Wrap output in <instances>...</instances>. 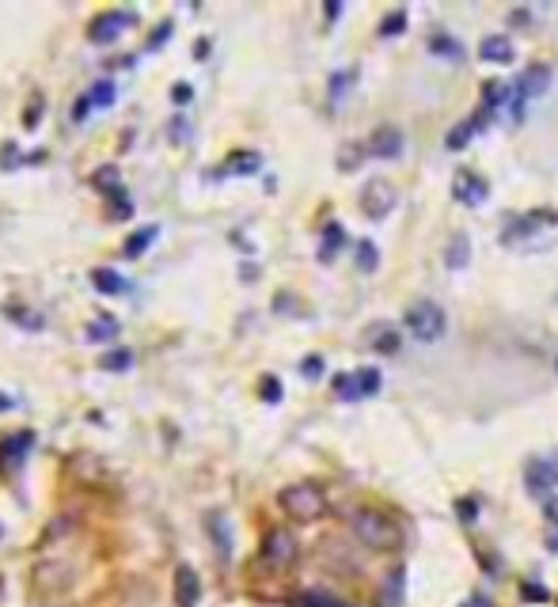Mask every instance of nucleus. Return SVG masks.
Segmentation results:
<instances>
[{"label":"nucleus","instance_id":"f257e3e1","mask_svg":"<svg viewBox=\"0 0 558 607\" xmlns=\"http://www.w3.org/2000/svg\"><path fill=\"white\" fill-rule=\"evenodd\" d=\"M353 535H358L365 547H380V551L403 547V528H399L388 513H380V508H358V513H353Z\"/></svg>","mask_w":558,"mask_h":607},{"label":"nucleus","instance_id":"f03ea898","mask_svg":"<svg viewBox=\"0 0 558 607\" xmlns=\"http://www.w3.org/2000/svg\"><path fill=\"white\" fill-rule=\"evenodd\" d=\"M403 327L411 330V338H418V342H437V338H445V330H448V316L441 304L418 300L406 308Z\"/></svg>","mask_w":558,"mask_h":607},{"label":"nucleus","instance_id":"7ed1b4c3","mask_svg":"<svg viewBox=\"0 0 558 607\" xmlns=\"http://www.w3.org/2000/svg\"><path fill=\"white\" fill-rule=\"evenodd\" d=\"M281 508L297 521H316V516L327 513V497L316 482H297V486L281 490Z\"/></svg>","mask_w":558,"mask_h":607},{"label":"nucleus","instance_id":"20e7f679","mask_svg":"<svg viewBox=\"0 0 558 607\" xmlns=\"http://www.w3.org/2000/svg\"><path fill=\"white\" fill-rule=\"evenodd\" d=\"M300 547H297V535L286 532V528H273L266 532V543H262V558L270 562L273 569H289L297 562Z\"/></svg>","mask_w":558,"mask_h":607},{"label":"nucleus","instance_id":"39448f33","mask_svg":"<svg viewBox=\"0 0 558 607\" xmlns=\"http://www.w3.org/2000/svg\"><path fill=\"white\" fill-rule=\"evenodd\" d=\"M361 205H365L369 217H388L395 209V186L384 183V178H372V183L361 191Z\"/></svg>","mask_w":558,"mask_h":607},{"label":"nucleus","instance_id":"423d86ee","mask_svg":"<svg viewBox=\"0 0 558 607\" xmlns=\"http://www.w3.org/2000/svg\"><path fill=\"white\" fill-rule=\"evenodd\" d=\"M547 88H551V69L547 65H528L525 73H520V80H517V103L520 111H525V100H536V95H544Z\"/></svg>","mask_w":558,"mask_h":607},{"label":"nucleus","instance_id":"0eeeda50","mask_svg":"<svg viewBox=\"0 0 558 607\" xmlns=\"http://www.w3.org/2000/svg\"><path fill=\"white\" fill-rule=\"evenodd\" d=\"M403 133H399L395 126H380V130H372V137H369V152L376 160H399L403 156Z\"/></svg>","mask_w":558,"mask_h":607},{"label":"nucleus","instance_id":"6e6552de","mask_svg":"<svg viewBox=\"0 0 558 607\" xmlns=\"http://www.w3.org/2000/svg\"><path fill=\"white\" fill-rule=\"evenodd\" d=\"M478 58L490 61V65H509V61L517 58V50H513L509 34H486V39L478 42Z\"/></svg>","mask_w":558,"mask_h":607},{"label":"nucleus","instance_id":"1a4fd4ad","mask_svg":"<svg viewBox=\"0 0 558 607\" xmlns=\"http://www.w3.org/2000/svg\"><path fill=\"white\" fill-rule=\"evenodd\" d=\"M555 479H558V467H555V460H531L528 463V490L531 494H547V490L555 486Z\"/></svg>","mask_w":558,"mask_h":607},{"label":"nucleus","instance_id":"9d476101","mask_svg":"<svg viewBox=\"0 0 558 607\" xmlns=\"http://www.w3.org/2000/svg\"><path fill=\"white\" fill-rule=\"evenodd\" d=\"M202 596V585H198V574H194L190 566H183L179 574H175V604L179 607H194Z\"/></svg>","mask_w":558,"mask_h":607},{"label":"nucleus","instance_id":"9b49d317","mask_svg":"<svg viewBox=\"0 0 558 607\" xmlns=\"http://www.w3.org/2000/svg\"><path fill=\"white\" fill-rule=\"evenodd\" d=\"M486 126V111L483 114H475V119H467V122H459V126H452L448 130V137H445V145H448V152H459V148H467L472 145V137L478 130Z\"/></svg>","mask_w":558,"mask_h":607},{"label":"nucleus","instance_id":"f8f14e48","mask_svg":"<svg viewBox=\"0 0 558 607\" xmlns=\"http://www.w3.org/2000/svg\"><path fill=\"white\" fill-rule=\"evenodd\" d=\"M456 198L464 202V205H483L486 202V178H478V175H459L456 178Z\"/></svg>","mask_w":558,"mask_h":607},{"label":"nucleus","instance_id":"ddd939ff","mask_svg":"<svg viewBox=\"0 0 558 607\" xmlns=\"http://www.w3.org/2000/svg\"><path fill=\"white\" fill-rule=\"evenodd\" d=\"M467 263H472V239L456 236L448 244V251H445V266H448V270H464Z\"/></svg>","mask_w":558,"mask_h":607},{"label":"nucleus","instance_id":"4468645a","mask_svg":"<svg viewBox=\"0 0 558 607\" xmlns=\"http://www.w3.org/2000/svg\"><path fill=\"white\" fill-rule=\"evenodd\" d=\"M430 50H433V53H445L448 61H459V58H464V47H459V42H452L448 34H433V39H430Z\"/></svg>","mask_w":558,"mask_h":607},{"label":"nucleus","instance_id":"2eb2a0df","mask_svg":"<svg viewBox=\"0 0 558 607\" xmlns=\"http://www.w3.org/2000/svg\"><path fill=\"white\" fill-rule=\"evenodd\" d=\"M92 42H106V39H114L118 34V16H103V20H95L92 23Z\"/></svg>","mask_w":558,"mask_h":607},{"label":"nucleus","instance_id":"dca6fc26","mask_svg":"<svg viewBox=\"0 0 558 607\" xmlns=\"http://www.w3.org/2000/svg\"><path fill=\"white\" fill-rule=\"evenodd\" d=\"M334 391H339V399H345V403L361 399V388H358V377H353V372H345V377H334Z\"/></svg>","mask_w":558,"mask_h":607},{"label":"nucleus","instance_id":"f3484780","mask_svg":"<svg viewBox=\"0 0 558 607\" xmlns=\"http://www.w3.org/2000/svg\"><path fill=\"white\" fill-rule=\"evenodd\" d=\"M509 95H517V92H509V84H486V92H483V103H486V111H490V106H502V103H509Z\"/></svg>","mask_w":558,"mask_h":607},{"label":"nucleus","instance_id":"a211bd4d","mask_svg":"<svg viewBox=\"0 0 558 607\" xmlns=\"http://www.w3.org/2000/svg\"><path fill=\"white\" fill-rule=\"evenodd\" d=\"M376 263H380L376 247H372L369 239H365V244H358V270L361 274H372V270H376Z\"/></svg>","mask_w":558,"mask_h":607},{"label":"nucleus","instance_id":"6ab92c4d","mask_svg":"<svg viewBox=\"0 0 558 607\" xmlns=\"http://www.w3.org/2000/svg\"><path fill=\"white\" fill-rule=\"evenodd\" d=\"M353 377H358L361 399H365V395H376V391H380V372H376V369H361V372H353Z\"/></svg>","mask_w":558,"mask_h":607},{"label":"nucleus","instance_id":"aec40b11","mask_svg":"<svg viewBox=\"0 0 558 607\" xmlns=\"http://www.w3.org/2000/svg\"><path fill=\"white\" fill-rule=\"evenodd\" d=\"M403 31H406V12H392L384 23H380V34H384V39H395V34H403Z\"/></svg>","mask_w":558,"mask_h":607},{"label":"nucleus","instance_id":"412c9836","mask_svg":"<svg viewBox=\"0 0 558 607\" xmlns=\"http://www.w3.org/2000/svg\"><path fill=\"white\" fill-rule=\"evenodd\" d=\"M209 528H213V535H217V551L228 558V524H225V516H209Z\"/></svg>","mask_w":558,"mask_h":607},{"label":"nucleus","instance_id":"4be33fe9","mask_svg":"<svg viewBox=\"0 0 558 607\" xmlns=\"http://www.w3.org/2000/svg\"><path fill=\"white\" fill-rule=\"evenodd\" d=\"M342 239H345V232H342L339 225L327 228V244H323V251H319V258H331V255H334V247H339Z\"/></svg>","mask_w":558,"mask_h":607},{"label":"nucleus","instance_id":"5701e85b","mask_svg":"<svg viewBox=\"0 0 558 607\" xmlns=\"http://www.w3.org/2000/svg\"><path fill=\"white\" fill-rule=\"evenodd\" d=\"M304 607H345V604L331 600V596H323V593H308L304 596Z\"/></svg>","mask_w":558,"mask_h":607},{"label":"nucleus","instance_id":"b1692460","mask_svg":"<svg viewBox=\"0 0 558 607\" xmlns=\"http://www.w3.org/2000/svg\"><path fill=\"white\" fill-rule=\"evenodd\" d=\"M156 236V228H148V232H137V236H133V244L126 247V255H137L141 247H148V239Z\"/></svg>","mask_w":558,"mask_h":607},{"label":"nucleus","instance_id":"393cba45","mask_svg":"<svg viewBox=\"0 0 558 607\" xmlns=\"http://www.w3.org/2000/svg\"><path fill=\"white\" fill-rule=\"evenodd\" d=\"M95 285H100L103 292H118L122 289V278H111V274L100 270V274H95Z\"/></svg>","mask_w":558,"mask_h":607},{"label":"nucleus","instance_id":"a878e982","mask_svg":"<svg viewBox=\"0 0 558 607\" xmlns=\"http://www.w3.org/2000/svg\"><path fill=\"white\" fill-rule=\"evenodd\" d=\"M95 103H111L114 100V88L111 84H95V95H92Z\"/></svg>","mask_w":558,"mask_h":607},{"label":"nucleus","instance_id":"bb28decb","mask_svg":"<svg viewBox=\"0 0 558 607\" xmlns=\"http://www.w3.org/2000/svg\"><path fill=\"white\" fill-rule=\"evenodd\" d=\"M319 372H323V361H319V357H308V361H304V377H319Z\"/></svg>","mask_w":558,"mask_h":607},{"label":"nucleus","instance_id":"cd10ccee","mask_svg":"<svg viewBox=\"0 0 558 607\" xmlns=\"http://www.w3.org/2000/svg\"><path fill=\"white\" fill-rule=\"evenodd\" d=\"M262 391H266V399H270V403H278V399H281L278 380H266V383H262Z\"/></svg>","mask_w":558,"mask_h":607},{"label":"nucleus","instance_id":"c85d7f7f","mask_svg":"<svg viewBox=\"0 0 558 607\" xmlns=\"http://www.w3.org/2000/svg\"><path fill=\"white\" fill-rule=\"evenodd\" d=\"M350 80H353V73H345V76H334V100H339V95H345V84H350Z\"/></svg>","mask_w":558,"mask_h":607},{"label":"nucleus","instance_id":"c756f323","mask_svg":"<svg viewBox=\"0 0 558 607\" xmlns=\"http://www.w3.org/2000/svg\"><path fill=\"white\" fill-rule=\"evenodd\" d=\"M459 607H494L490 600H486V596H467V600L464 604H459Z\"/></svg>","mask_w":558,"mask_h":607},{"label":"nucleus","instance_id":"7c9ffc66","mask_svg":"<svg viewBox=\"0 0 558 607\" xmlns=\"http://www.w3.org/2000/svg\"><path fill=\"white\" fill-rule=\"evenodd\" d=\"M459 521H475V505L472 502H459Z\"/></svg>","mask_w":558,"mask_h":607},{"label":"nucleus","instance_id":"2f4dec72","mask_svg":"<svg viewBox=\"0 0 558 607\" xmlns=\"http://www.w3.org/2000/svg\"><path fill=\"white\" fill-rule=\"evenodd\" d=\"M342 16V4H327V20H339Z\"/></svg>","mask_w":558,"mask_h":607},{"label":"nucleus","instance_id":"473e14b6","mask_svg":"<svg viewBox=\"0 0 558 607\" xmlns=\"http://www.w3.org/2000/svg\"><path fill=\"white\" fill-rule=\"evenodd\" d=\"M175 100H179V103H186V100H190V88H186V84H179V92H175Z\"/></svg>","mask_w":558,"mask_h":607}]
</instances>
